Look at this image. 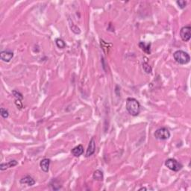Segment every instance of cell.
Returning a JSON list of instances; mask_svg holds the SVG:
<instances>
[{
  "label": "cell",
  "mask_w": 191,
  "mask_h": 191,
  "mask_svg": "<svg viewBox=\"0 0 191 191\" xmlns=\"http://www.w3.org/2000/svg\"><path fill=\"white\" fill-rule=\"evenodd\" d=\"M180 37L183 41L187 42L191 37V27L190 25H185L180 30Z\"/></svg>",
  "instance_id": "5"
},
{
  "label": "cell",
  "mask_w": 191,
  "mask_h": 191,
  "mask_svg": "<svg viewBox=\"0 0 191 191\" xmlns=\"http://www.w3.org/2000/svg\"><path fill=\"white\" fill-rule=\"evenodd\" d=\"M17 161L15 160H10L9 161L8 163H1L0 165V169L1 170H4V169H7V168H10V167H13V166H15L17 165Z\"/></svg>",
  "instance_id": "12"
},
{
  "label": "cell",
  "mask_w": 191,
  "mask_h": 191,
  "mask_svg": "<svg viewBox=\"0 0 191 191\" xmlns=\"http://www.w3.org/2000/svg\"><path fill=\"white\" fill-rule=\"evenodd\" d=\"M154 136L157 140H165L169 138V137H170V132H169V131L167 128L163 127V128H160L156 130L154 134Z\"/></svg>",
  "instance_id": "4"
},
{
  "label": "cell",
  "mask_w": 191,
  "mask_h": 191,
  "mask_svg": "<svg viewBox=\"0 0 191 191\" xmlns=\"http://www.w3.org/2000/svg\"><path fill=\"white\" fill-rule=\"evenodd\" d=\"M93 179L97 180V181H102L103 180V172L102 171L99 170V169H97L93 172Z\"/></svg>",
  "instance_id": "13"
},
{
  "label": "cell",
  "mask_w": 191,
  "mask_h": 191,
  "mask_svg": "<svg viewBox=\"0 0 191 191\" xmlns=\"http://www.w3.org/2000/svg\"><path fill=\"white\" fill-rule=\"evenodd\" d=\"M13 53L10 50H4L0 53V58L4 62H10L13 58Z\"/></svg>",
  "instance_id": "6"
},
{
  "label": "cell",
  "mask_w": 191,
  "mask_h": 191,
  "mask_svg": "<svg viewBox=\"0 0 191 191\" xmlns=\"http://www.w3.org/2000/svg\"><path fill=\"white\" fill-rule=\"evenodd\" d=\"M95 151H96V141H95L94 137H93V138L90 140V143H89L87 151H86V155L85 156L87 157H90V156L93 155V154H94Z\"/></svg>",
  "instance_id": "7"
},
{
  "label": "cell",
  "mask_w": 191,
  "mask_h": 191,
  "mask_svg": "<svg viewBox=\"0 0 191 191\" xmlns=\"http://www.w3.org/2000/svg\"><path fill=\"white\" fill-rule=\"evenodd\" d=\"M0 113H1V116H2L4 119H7L9 116L8 111H7L5 108H4V107H1V108H0Z\"/></svg>",
  "instance_id": "16"
},
{
  "label": "cell",
  "mask_w": 191,
  "mask_h": 191,
  "mask_svg": "<svg viewBox=\"0 0 191 191\" xmlns=\"http://www.w3.org/2000/svg\"><path fill=\"white\" fill-rule=\"evenodd\" d=\"M139 47L147 54H151V43H145V42H140L138 44Z\"/></svg>",
  "instance_id": "9"
},
{
  "label": "cell",
  "mask_w": 191,
  "mask_h": 191,
  "mask_svg": "<svg viewBox=\"0 0 191 191\" xmlns=\"http://www.w3.org/2000/svg\"><path fill=\"white\" fill-rule=\"evenodd\" d=\"M126 110L131 116H136L140 113V104L134 98H128L126 99Z\"/></svg>",
  "instance_id": "1"
},
{
  "label": "cell",
  "mask_w": 191,
  "mask_h": 191,
  "mask_svg": "<svg viewBox=\"0 0 191 191\" xmlns=\"http://www.w3.org/2000/svg\"><path fill=\"white\" fill-rule=\"evenodd\" d=\"M84 152V147L82 145H78L77 146L74 147L71 151V153L73 154L75 157H79Z\"/></svg>",
  "instance_id": "10"
},
{
  "label": "cell",
  "mask_w": 191,
  "mask_h": 191,
  "mask_svg": "<svg viewBox=\"0 0 191 191\" xmlns=\"http://www.w3.org/2000/svg\"><path fill=\"white\" fill-rule=\"evenodd\" d=\"M55 43L56 45H57V47L60 48H65V46H66V43H65V42L63 41L62 39H60V38L56 39Z\"/></svg>",
  "instance_id": "14"
},
{
  "label": "cell",
  "mask_w": 191,
  "mask_h": 191,
  "mask_svg": "<svg viewBox=\"0 0 191 191\" xmlns=\"http://www.w3.org/2000/svg\"><path fill=\"white\" fill-rule=\"evenodd\" d=\"M165 166L174 172H178L183 167V165L181 163L173 158H169L165 161Z\"/></svg>",
  "instance_id": "3"
},
{
  "label": "cell",
  "mask_w": 191,
  "mask_h": 191,
  "mask_svg": "<svg viewBox=\"0 0 191 191\" xmlns=\"http://www.w3.org/2000/svg\"><path fill=\"white\" fill-rule=\"evenodd\" d=\"M20 184H26L28 186H33L35 184V181L32 177L29 176V175H26L22 179H20Z\"/></svg>",
  "instance_id": "8"
},
{
  "label": "cell",
  "mask_w": 191,
  "mask_h": 191,
  "mask_svg": "<svg viewBox=\"0 0 191 191\" xmlns=\"http://www.w3.org/2000/svg\"><path fill=\"white\" fill-rule=\"evenodd\" d=\"M176 3L178 5V7L181 9L184 8V7H186V5H187V1H184V0H179V1H177Z\"/></svg>",
  "instance_id": "17"
},
{
  "label": "cell",
  "mask_w": 191,
  "mask_h": 191,
  "mask_svg": "<svg viewBox=\"0 0 191 191\" xmlns=\"http://www.w3.org/2000/svg\"><path fill=\"white\" fill-rule=\"evenodd\" d=\"M146 190V188H145V187H142V188H140V190Z\"/></svg>",
  "instance_id": "20"
},
{
  "label": "cell",
  "mask_w": 191,
  "mask_h": 191,
  "mask_svg": "<svg viewBox=\"0 0 191 191\" xmlns=\"http://www.w3.org/2000/svg\"><path fill=\"white\" fill-rule=\"evenodd\" d=\"M49 165H50V160L48 158H44L40 161V166L42 170L45 172H48L49 169Z\"/></svg>",
  "instance_id": "11"
},
{
  "label": "cell",
  "mask_w": 191,
  "mask_h": 191,
  "mask_svg": "<svg viewBox=\"0 0 191 191\" xmlns=\"http://www.w3.org/2000/svg\"><path fill=\"white\" fill-rule=\"evenodd\" d=\"M16 104L17 105L18 107H19V108H22V102H21L20 100H19V99H16Z\"/></svg>",
  "instance_id": "19"
},
{
  "label": "cell",
  "mask_w": 191,
  "mask_h": 191,
  "mask_svg": "<svg viewBox=\"0 0 191 191\" xmlns=\"http://www.w3.org/2000/svg\"><path fill=\"white\" fill-rule=\"evenodd\" d=\"M143 70L145 71L146 73L149 74L151 72V67L149 66V64H148L147 62H144V63H143Z\"/></svg>",
  "instance_id": "15"
},
{
  "label": "cell",
  "mask_w": 191,
  "mask_h": 191,
  "mask_svg": "<svg viewBox=\"0 0 191 191\" xmlns=\"http://www.w3.org/2000/svg\"><path fill=\"white\" fill-rule=\"evenodd\" d=\"M13 96H14L15 97H16V99L22 100V98H23V96H22V95L21 94V93H19V92L16 91V90H13Z\"/></svg>",
  "instance_id": "18"
},
{
  "label": "cell",
  "mask_w": 191,
  "mask_h": 191,
  "mask_svg": "<svg viewBox=\"0 0 191 191\" xmlns=\"http://www.w3.org/2000/svg\"><path fill=\"white\" fill-rule=\"evenodd\" d=\"M173 57L177 63L180 64H187L190 62V57L189 54L183 50H178L173 54Z\"/></svg>",
  "instance_id": "2"
}]
</instances>
